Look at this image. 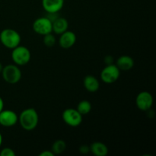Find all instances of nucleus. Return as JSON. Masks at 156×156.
Masks as SVG:
<instances>
[{
  "label": "nucleus",
  "instance_id": "1",
  "mask_svg": "<svg viewBox=\"0 0 156 156\" xmlns=\"http://www.w3.org/2000/svg\"><path fill=\"white\" fill-rule=\"evenodd\" d=\"M18 122L21 127L25 130H33L37 126L39 116L35 109L31 108H27L18 116Z\"/></svg>",
  "mask_w": 156,
  "mask_h": 156
},
{
  "label": "nucleus",
  "instance_id": "2",
  "mask_svg": "<svg viewBox=\"0 0 156 156\" xmlns=\"http://www.w3.org/2000/svg\"><path fill=\"white\" fill-rule=\"evenodd\" d=\"M21 37L17 30L12 28H5L0 33V42L5 47L12 50L20 45Z\"/></svg>",
  "mask_w": 156,
  "mask_h": 156
},
{
  "label": "nucleus",
  "instance_id": "3",
  "mask_svg": "<svg viewBox=\"0 0 156 156\" xmlns=\"http://www.w3.org/2000/svg\"><path fill=\"white\" fill-rule=\"evenodd\" d=\"M2 76L3 79L7 83L11 85H15L18 83L21 79L22 73L18 66L14 65V64H9L5 66H3L2 71Z\"/></svg>",
  "mask_w": 156,
  "mask_h": 156
},
{
  "label": "nucleus",
  "instance_id": "4",
  "mask_svg": "<svg viewBox=\"0 0 156 156\" xmlns=\"http://www.w3.org/2000/svg\"><path fill=\"white\" fill-rule=\"evenodd\" d=\"M31 54L28 48L24 46L18 45L12 49V59L15 65L25 66L30 62Z\"/></svg>",
  "mask_w": 156,
  "mask_h": 156
},
{
  "label": "nucleus",
  "instance_id": "5",
  "mask_svg": "<svg viewBox=\"0 0 156 156\" xmlns=\"http://www.w3.org/2000/svg\"><path fill=\"white\" fill-rule=\"evenodd\" d=\"M120 76V70L114 64L107 65L101 73V79L106 84L114 83Z\"/></svg>",
  "mask_w": 156,
  "mask_h": 156
},
{
  "label": "nucleus",
  "instance_id": "6",
  "mask_svg": "<svg viewBox=\"0 0 156 156\" xmlns=\"http://www.w3.org/2000/svg\"><path fill=\"white\" fill-rule=\"evenodd\" d=\"M62 118L65 123L72 127H77L82 122V115L74 108L66 109L62 112Z\"/></svg>",
  "mask_w": 156,
  "mask_h": 156
},
{
  "label": "nucleus",
  "instance_id": "7",
  "mask_svg": "<svg viewBox=\"0 0 156 156\" xmlns=\"http://www.w3.org/2000/svg\"><path fill=\"white\" fill-rule=\"evenodd\" d=\"M32 27L35 33L42 35V36L53 32L52 22L47 17H41L35 20L33 23Z\"/></svg>",
  "mask_w": 156,
  "mask_h": 156
},
{
  "label": "nucleus",
  "instance_id": "8",
  "mask_svg": "<svg viewBox=\"0 0 156 156\" xmlns=\"http://www.w3.org/2000/svg\"><path fill=\"white\" fill-rule=\"evenodd\" d=\"M136 107L143 111H147L151 109L153 105V97L149 91H141L136 98Z\"/></svg>",
  "mask_w": 156,
  "mask_h": 156
},
{
  "label": "nucleus",
  "instance_id": "9",
  "mask_svg": "<svg viewBox=\"0 0 156 156\" xmlns=\"http://www.w3.org/2000/svg\"><path fill=\"white\" fill-rule=\"evenodd\" d=\"M18 122V116L12 110H4L0 112V125L4 127H12Z\"/></svg>",
  "mask_w": 156,
  "mask_h": 156
},
{
  "label": "nucleus",
  "instance_id": "10",
  "mask_svg": "<svg viewBox=\"0 0 156 156\" xmlns=\"http://www.w3.org/2000/svg\"><path fill=\"white\" fill-rule=\"evenodd\" d=\"M76 35L74 32L67 30L61 34L59 37V44L62 49H69L74 46L76 42Z\"/></svg>",
  "mask_w": 156,
  "mask_h": 156
},
{
  "label": "nucleus",
  "instance_id": "11",
  "mask_svg": "<svg viewBox=\"0 0 156 156\" xmlns=\"http://www.w3.org/2000/svg\"><path fill=\"white\" fill-rule=\"evenodd\" d=\"M64 5V0H42V6L47 13H59Z\"/></svg>",
  "mask_w": 156,
  "mask_h": 156
},
{
  "label": "nucleus",
  "instance_id": "12",
  "mask_svg": "<svg viewBox=\"0 0 156 156\" xmlns=\"http://www.w3.org/2000/svg\"><path fill=\"white\" fill-rule=\"evenodd\" d=\"M116 66L121 71H129L133 67L134 60L131 56L123 55L117 59Z\"/></svg>",
  "mask_w": 156,
  "mask_h": 156
},
{
  "label": "nucleus",
  "instance_id": "13",
  "mask_svg": "<svg viewBox=\"0 0 156 156\" xmlns=\"http://www.w3.org/2000/svg\"><path fill=\"white\" fill-rule=\"evenodd\" d=\"M83 85L85 89L89 92H96L100 88L99 81L94 76L88 75L85 77L83 80Z\"/></svg>",
  "mask_w": 156,
  "mask_h": 156
},
{
  "label": "nucleus",
  "instance_id": "14",
  "mask_svg": "<svg viewBox=\"0 0 156 156\" xmlns=\"http://www.w3.org/2000/svg\"><path fill=\"white\" fill-rule=\"evenodd\" d=\"M52 27H53V32H54L56 34L60 35L61 34L68 30V21L65 18L59 17L57 19H56L52 23Z\"/></svg>",
  "mask_w": 156,
  "mask_h": 156
},
{
  "label": "nucleus",
  "instance_id": "15",
  "mask_svg": "<svg viewBox=\"0 0 156 156\" xmlns=\"http://www.w3.org/2000/svg\"><path fill=\"white\" fill-rule=\"evenodd\" d=\"M90 152L96 156H106L108 154V148L101 142H94L90 146Z\"/></svg>",
  "mask_w": 156,
  "mask_h": 156
},
{
  "label": "nucleus",
  "instance_id": "16",
  "mask_svg": "<svg viewBox=\"0 0 156 156\" xmlns=\"http://www.w3.org/2000/svg\"><path fill=\"white\" fill-rule=\"evenodd\" d=\"M66 144L65 141L62 140H58L52 145L51 151L54 155H59L66 150Z\"/></svg>",
  "mask_w": 156,
  "mask_h": 156
},
{
  "label": "nucleus",
  "instance_id": "17",
  "mask_svg": "<svg viewBox=\"0 0 156 156\" xmlns=\"http://www.w3.org/2000/svg\"><path fill=\"white\" fill-rule=\"evenodd\" d=\"M76 110H77L82 116L87 115L88 114H89L90 111H91V104L87 100L81 101L79 103V105H78Z\"/></svg>",
  "mask_w": 156,
  "mask_h": 156
},
{
  "label": "nucleus",
  "instance_id": "18",
  "mask_svg": "<svg viewBox=\"0 0 156 156\" xmlns=\"http://www.w3.org/2000/svg\"><path fill=\"white\" fill-rule=\"evenodd\" d=\"M44 44L46 47H52L56 44V37L52 33L44 35Z\"/></svg>",
  "mask_w": 156,
  "mask_h": 156
},
{
  "label": "nucleus",
  "instance_id": "19",
  "mask_svg": "<svg viewBox=\"0 0 156 156\" xmlns=\"http://www.w3.org/2000/svg\"><path fill=\"white\" fill-rule=\"evenodd\" d=\"M15 152L12 149L9 147L4 148L0 152V156H15Z\"/></svg>",
  "mask_w": 156,
  "mask_h": 156
},
{
  "label": "nucleus",
  "instance_id": "20",
  "mask_svg": "<svg viewBox=\"0 0 156 156\" xmlns=\"http://www.w3.org/2000/svg\"><path fill=\"white\" fill-rule=\"evenodd\" d=\"M79 152H80V153L83 154V155L88 154L90 152V146H87V145H83V146L79 148Z\"/></svg>",
  "mask_w": 156,
  "mask_h": 156
},
{
  "label": "nucleus",
  "instance_id": "21",
  "mask_svg": "<svg viewBox=\"0 0 156 156\" xmlns=\"http://www.w3.org/2000/svg\"><path fill=\"white\" fill-rule=\"evenodd\" d=\"M46 17H47V18H48L52 23H53V21H54L56 19H57L59 16V15H58V13H47V15Z\"/></svg>",
  "mask_w": 156,
  "mask_h": 156
},
{
  "label": "nucleus",
  "instance_id": "22",
  "mask_svg": "<svg viewBox=\"0 0 156 156\" xmlns=\"http://www.w3.org/2000/svg\"><path fill=\"white\" fill-rule=\"evenodd\" d=\"M105 63L106 65H111V64H114V57L111 55H108L105 57Z\"/></svg>",
  "mask_w": 156,
  "mask_h": 156
},
{
  "label": "nucleus",
  "instance_id": "23",
  "mask_svg": "<svg viewBox=\"0 0 156 156\" xmlns=\"http://www.w3.org/2000/svg\"><path fill=\"white\" fill-rule=\"evenodd\" d=\"M40 156H54L55 155L53 153L51 150H44L40 153Z\"/></svg>",
  "mask_w": 156,
  "mask_h": 156
},
{
  "label": "nucleus",
  "instance_id": "24",
  "mask_svg": "<svg viewBox=\"0 0 156 156\" xmlns=\"http://www.w3.org/2000/svg\"><path fill=\"white\" fill-rule=\"evenodd\" d=\"M4 109V101H3L2 98L0 97V112Z\"/></svg>",
  "mask_w": 156,
  "mask_h": 156
},
{
  "label": "nucleus",
  "instance_id": "25",
  "mask_svg": "<svg viewBox=\"0 0 156 156\" xmlns=\"http://www.w3.org/2000/svg\"><path fill=\"white\" fill-rule=\"evenodd\" d=\"M2 141H3V139H2V136L1 133H0V147H1L2 144Z\"/></svg>",
  "mask_w": 156,
  "mask_h": 156
},
{
  "label": "nucleus",
  "instance_id": "26",
  "mask_svg": "<svg viewBox=\"0 0 156 156\" xmlns=\"http://www.w3.org/2000/svg\"><path fill=\"white\" fill-rule=\"evenodd\" d=\"M2 69H3V66H2V64L0 62V73H1L2 71Z\"/></svg>",
  "mask_w": 156,
  "mask_h": 156
}]
</instances>
